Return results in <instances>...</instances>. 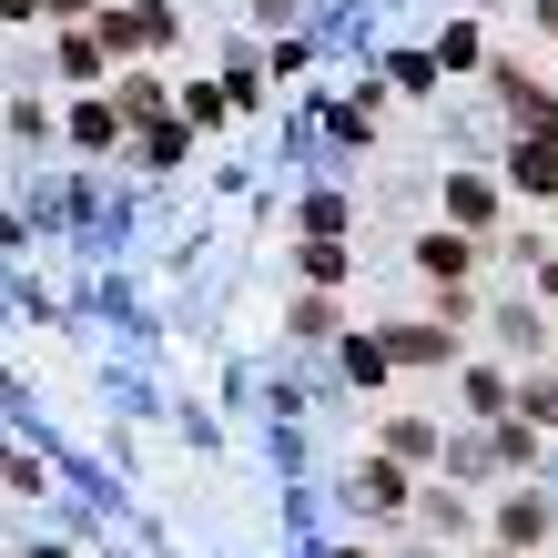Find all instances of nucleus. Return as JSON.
<instances>
[{
    "label": "nucleus",
    "instance_id": "obj_1",
    "mask_svg": "<svg viewBox=\"0 0 558 558\" xmlns=\"http://www.w3.org/2000/svg\"><path fill=\"white\" fill-rule=\"evenodd\" d=\"M437 214L457 223V234H477V244H498L508 234V183H498V162H447L437 173Z\"/></svg>",
    "mask_w": 558,
    "mask_h": 558
},
{
    "label": "nucleus",
    "instance_id": "obj_2",
    "mask_svg": "<svg viewBox=\"0 0 558 558\" xmlns=\"http://www.w3.org/2000/svg\"><path fill=\"white\" fill-rule=\"evenodd\" d=\"M376 336H386V355H397V376H457V366H468V325H437V315H386Z\"/></svg>",
    "mask_w": 558,
    "mask_h": 558
},
{
    "label": "nucleus",
    "instance_id": "obj_3",
    "mask_svg": "<svg viewBox=\"0 0 558 558\" xmlns=\"http://www.w3.org/2000/svg\"><path fill=\"white\" fill-rule=\"evenodd\" d=\"M487 102H498L508 133H548V143H558V92L529 72V61H508V51L487 61Z\"/></svg>",
    "mask_w": 558,
    "mask_h": 558
},
{
    "label": "nucleus",
    "instance_id": "obj_4",
    "mask_svg": "<svg viewBox=\"0 0 558 558\" xmlns=\"http://www.w3.org/2000/svg\"><path fill=\"white\" fill-rule=\"evenodd\" d=\"M416 487H426L416 468H397V457L366 447V457L345 468V508H355V518H416Z\"/></svg>",
    "mask_w": 558,
    "mask_h": 558
},
{
    "label": "nucleus",
    "instance_id": "obj_5",
    "mask_svg": "<svg viewBox=\"0 0 558 558\" xmlns=\"http://www.w3.org/2000/svg\"><path fill=\"white\" fill-rule=\"evenodd\" d=\"M487 538H498V548H548L558 538V498H548L538 477H508L498 508H487Z\"/></svg>",
    "mask_w": 558,
    "mask_h": 558
},
{
    "label": "nucleus",
    "instance_id": "obj_6",
    "mask_svg": "<svg viewBox=\"0 0 558 558\" xmlns=\"http://www.w3.org/2000/svg\"><path fill=\"white\" fill-rule=\"evenodd\" d=\"M407 265H416V284H477V265H487V244H477V234H457V223L437 214V223H416V244H407Z\"/></svg>",
    "mask_w": 558,
    "mask_h": 558
},
{
    "label": "nucleus",
    "instance_id": "obj_7",
    "mask_svg": "<svg viewBox=\"0 0 558 558\" xmlns=\"http://www.w3.org/2000/svg\"><path fill=\"white\" fill-rule=\"evenodd\" d=\"M61 143H72L82 162H112L122 143H133V122H122L112 82H102V92H72V112H61Z\"/></svg>",
    "mask_w": 558,
    "mask_h": 558
},
{
    "label": "nucleus",
    "instance_id": "obj_8",
    "mask_svg": "<svg viewBox=\"0 0 558 558\" xmlns=\"http://www.w3.org/2000/svg\"><path fill=\"white\" fill-rule=\"evenodd\" d=\"M325 355H336V386H345V397H386V386H397V355H386L376 325H336V345H325Z\"/></svg>",
    "mask_w": 558,
    "mask_h": 558
},
{
    "label": "nucleus",
    "instance_id": "obj_9",
    "mask_svg": "<svg viewBox=\"0 0 558 558\" xmlns=\"http://www.w3.org/2000/svg\"><path fill=\"white\" fill-rule=\"evenodd\" d=\"M376 457H397V468L437 477V457H447V426L426 416V407H386V416H376Z\"/></svg>",
    "mask_w": 558,
    "mask_h": 558
},
{
    "label": "nucleus",
    "instance_id": "obj_10",
    "mask_svg": "<svg viewBox=\"0 0 558 558\" xmlns=\"http://www.w3.org/2000/svg\"><path fill=\"white\" fill-rule=\"evenodd\" d=\"M498 183H508V204H558V143L548 133H508Z\"/></svg>",
    "mask_w": 558,
    "mask_h": 558
},
{
    "label": "nucleus",
    "instance_id": "obj_11",
    "mask_svg": "<svg viewBox=\"0 0 558 558\" xmlns=\"http://www.w3.org/2000/svg\"><path fill=\"white\" fill-rule=\"evenodd\" d=\"M214 82H223V102H234V122H254L275 102V61H265V41H223L214 51Z\"/></svg>",
    "mask_w": 558,
    "mask_h": 558
},
{
    "label": "nucleus",
    "instance_id": "obj_12",
    "mask_svg": "<svg viewBox=\"0 0 558 558\" xmlns=\"http://www.w3.org/2000/svg\"><path fill=\"white\" fill-rule=\"evenodd\" d=\"M426 51H437V72L447 82H487V61H498V41H487V11H457L426 31Z\"/></svg>",
    "mask_w": 558,
    "mask_h": 558
},
{
    "label": "nucleus",
    "instance_id": "obj_13",
    "mask_svg": "<svg viewBox=\"0 0 558 558\" xmlns=\"http://www.w3.org/2000/svg\"><path fill=\"white\" fill-rule=\"evenodd\" d=\"M487 336H498V355H518V366H548V305L538 294H498V305H487Z\"/></svg>",
    "mask_w": 558,
    "mask_h": 558
},
{
    "label": "nucleus",
    "instance_id": "obj_14",
    "mask_svg": "<svg viewBox=\"0 0 558 558\" xmlns=\"http://www.w3.org/2000/svg\"><path fill=\"white\" fill-rule=\"evenodd\" d=\"M294 234L305 244H355V193L345 183H305L294 193Z\"/></svg>",
    "mask_w": 558,
    "mask_h": 558
},
{
    "label": "nucleus",
    "instance_id": "obj_15",
    "mask_svg": "<svg viewBox=\"0 0 558 558\" xmlns=\"http://www.w3.org/2000/svg\"><path fill=\"white\" fill-rule=\"evenodd\" d=\"M112 102L133 133H153V122H173V82H162V61H122L112 72Z\"/></svg>",
    "mask_w": 558,
    "mask_h": 558
},
{
    "label": "nucleus",
    "instance_id": "obj_16",
    "mask_svg": "<svg viewBox=\"0 0 558 558\" xmlns=\"http://www.w3.org/2000/svg\"><path fill=\"white\" fill-rule=\"evenodd\" d=\"M376 72H386V92H407V102H437V92H447V72H437V51H426V41H386Z\"/></svg>",
    "mask_w": 558,
    "mask_h": 558
},
{
    "label": "nucleus",
    "instance_id": "obj_17",
    "mask_svg": "<svg viewBox=\"0 0 558 558\" xmlns=\"http://www.w3.org/2000/svg\"><path fill=\"white\" fill-rule=\"evenodd\" d=\"M416 529H426V538H477L468 487H457V477H426V487H416Z\"/></svg>",
    "mask_w": 558,
    "mask_h": 558
},
{
    "label": "nucleus",
    "instance_id": "obj_18",
    "mask_svg": "<svg viewBox=\"0 0 558 558\" xmlns=\"http://www.w3.org/2000/svg\"><path fill=\"white\" fill-rule=\"evenodd\" d=\"M51 61H61V82H82V92H102V82L122 72V61H112L102 41H92V21H61V41H51Z\"/></svg>",
    "mask_w": 558,
    "mask_h": 558
},
{
    "label": "nucleus",
    "instance_id": "obj_19",
    "mask_svg": "<svg viewBox=\"0 0 558 558\" xmlns=\"http://www.w3.org/2000/svg\"><path fill=\"white\" fill-rule=\"evenodd\" d=\"M508 386H518V376L498 366V355H468V366H457V407H468L477 426H498V416H508Z\"/></svg>",
    "mask_w": 558,
    "mask_h": 558
},
{
    "label": "nucleus",
    "instance_id": "obj_20",
    "mask_svg": "<svg viewBox=\"0 0 558 558\" xmlns=\"http://www.w3.org/2000/svg\"><path fill=\"white\" fill-rule=\"evenodd\" d=\"M173 112H183V133H193V143H214L223 122H234V102H223V82H214V72H193V82H173Z\"/></svg>",
    "mask_w": 558,
    "mask_h": 558
},
{
    "label": "nucleus",
    "instance_id": "obj_21",
    "mask_svg": "<svg viewBox=\"0 0 558 558\" xmlns=\"http://www.w3.org/2000/svg\"><path fill=\"white\" fill-rule=\"evenodd\" d=\"M336 325H345V294L294 284V305H284V336H294V345H336Z\"/></svg>",
    "mask_w": 558,
    "mask_h": 558
},
{
    "label": "nucleus",
    "instance_id": "obj_22",
    "mask_svg": "<svg viewBox=\"0 0 558 558\" xmlns=\"http://www.w3.org/2000/svg\"><path fill=\"white\" fill-rule=\"evenodd\" d=\"M122 153H133V162H143V173H183V162H193V153H204V143H193V133H183V112H173V122H153V133H133V143H122Z\"/></svg>",
    "mask_w": 558,
    "mask_h": 558
},
{
    "label": "nucleus",
    "instance_id": "obj_23",
    "mask_svg": "<svg viewBox=\"0 0 558 558\" xmlns=\"http://www.w3.org/2000/svg\"><path fill=\"white\" fill-rule=\"evenodd\" d=\"M294 284L345 294V284H355V244H294Z\"/></svg>",
    "mask_w": 558,
    "mask_h": 558
},
{
    "label": "nucleus",
    "instance_id": "obj_24",
    "mask_svg": "<svg viewBox=\"0 0 558 558\" xmlns=\"http://www.w3.org/2000/svg\"><path fill=\"white\" fill-rule=\"evenodd\" d=\"M508 416H529V426H548V437H558V366H518Z\"/></svg>",
    "mask_w": 558,
    "mask_h": 558
},
{
    "label": "nucleus",
    "instance_id": "obj_25",
    "mask_svg": "<svg viewBox=\"0 0 558 558\" xmlns=\"http://www.w3.org/2000/svg\"><path fill=\"white\" fill-rule=\"evenodd\" d=\"M437 477H457V487H498V457H487V426H477V437H447Z\"/></svg>",
    "mask_w": 558,
    "mask_h": 558
},
{
    "label": "nucleus",
    "instance_id": "obj_26",
    "mask_svg": "<svg viewBox=\"0 0 558 558\" xmlns=\"http://www.w3.org/2000/svg\"><path fill=\"white\" fill-rule=\"evenodd\" d=\"M315 51H325L315 31H284V41H265V61H275V82H305V72H315Z\"/></svg>",
    "mask_w": 558,
    "mask_h": 558
},
{
    "label": "nucleus",
    "instance_id": "obj_27",
    "mask_svg": "<svg viewBox=\"0 0 558 558\" xmlns=\"http://www.w3.org/2000/svg\"><path fill=\"white\" fill-rule=\"evenodd\" d=\"M143 41H153V61H183V21H173V0H143Z\"/></svg>",
    "mask_w": 558,
    "mask_h": 558
},
{
    "label": "nucleus",
    "instance_id": "obj_28",
    "mask_svg": "<svg viewBox=\"0 0 558 558\" xmlns=\"http://www.w3.org/2000/svg\"><path fill=\"white\" fill-rule=\"evenodd\" d=\"M254 11V31H265V41H284V31H305V0H244Z\"/></svg>",
    "mask_w": 558,
    "mask_h": 558
},
{
    "label": "nucleus",
    "instance_id": "obj_29",
    "mask_svg": "<svg viewBox=\"0 0 558 558\" xmlns=\"http://www.w3.org/2000/svg\"><path fill=\"white\" fill-rule=\"evenodd\" d=\"M11 133H21V143H51V133H61V122H51L41 102H31V92H11Z\"/></svg>",
    "mask_w": 558,
    "mask_h": 558
},
{
    "label": "nucleus",
    "instance_id": "obj_30",
    "mask_svg": "<svg viewBox=\"0 0 558 558\" xmlns=\"http://www.w3.org/2000/svg\"><path fill=\"white\" fill-rule=\"evenodd\" d=\"M0 487H21V498H31V487H41V457H21V447H0Z\"/></svg>",
    "mask_w": 558,
    "mask_h": 558
},
{
    "label": "nucleus",
    "instance_id": "obj_31",
    "mask_svg": "<svg viewBox=\"0 0 558 558\" xmlns=\"http://www.w3.org/2000/svg\"><path fill=\"white\" fill-rule=\"evenodd\" d=\"M92 204H102V183H61V204H51V214H61V223H92Z\"/></svg>",
    "mask_w": 558,
    "mask_h": 558
},
{
    "label": "nucleus",
    "instance_id": "obj_32",
    "mask_svg": "<svg viewBox=\"0 0 558 558\" xmlns=\"http://www.w3.org/2000/svg\"><path fill=\"white\" fill-rule=\"evenodd\" d=\"M529 294H538V305L558 315V254H538V265H529Z\"/></svg>",
    "mask_w": 558,
    "mask_h": 558
},
{
    "label": "nucleus",
    "instance_id": "obj_33",
    "mask_svg": "<svg viewBox=\"0 0 558 558\" xmlns=\"http://www.w3.org/2000/svg\"><path fill=\"white\" fill-rule=\"evenodd\" d=\"M41 21V0H0V31H31Z\"/></svg>",
    "mask_w": 558,
    "mask_h": 558
},
{
    "label": "nucleus",
    "instance_id": "obj_34",
    "mask_svg": "<svg viewBox=\"0 0 558 558\" xmlns=\"http://www.w3.org/2000/svg\"><path fill=\"white\" fill-rule=\"evenodd\" d=\"M41 11H51V21H92L102 0H41Z\"/></svg>",
    "mask_w": 558,
    "mask_h": 558
},
{
    "label": "nucleus",
    "instance_id": "obj_35",
    "mask_svg": "<svg viewBox=\"0 0 558 558\" xmlns=\"http://www.w3.org/2000/svg\"><path fill=\"white\" fill-rule=\"evenodd\" d=\"M315 558H376V548H366V538H325Z\"/></svg>",
    "mask_w": 558,
    "mask_h": 558
},
{
    "label": "nucleus",
    "instance_id": "obj_36",
    "mask_svg": "<svg viewBox=\"0 0 558 558\" xmlns=\"http://www.w3.org/2000/svg\"><path fill=\"white\" fill-rule=\"evenodd\" d=\"M21 234H31V223H21V214H0V254H21Z\"/></svg>",
    "mask_w": 558,
    "mask_h": 558
},
{
    "label": "nucleus",
    "instance_id": "obj_37",
    "mask_svg": "<svg viewBox=\"0 0 558 558\" xmlns=\"http://www.w3.org/2000/svg\"><path fill=\"white\" fill-rule=\"evenodd\" d=\"M529 21H538V31H548V41H558V0H529Z\"/></svg>",
    "mask_w": 558,
    "mask_h": 558
},
{
    "label": "nucleus",
    "instance_id": "obj_38",
    "mask_svg": "<svg viewBox=\"0 0 558 558\" xmlns=\"http://www.w3.org/2000/svg\"><path fill=\"white\" fill-rule=\"evenodd\" d=\"M477 558H529V548H498V538H487V548H477Z\"/></svg>",
    "mask_w": 558,
    "mask_h": 558
},
{
    "label": "nucleus",
    "instance_id": "obj_39",
    "mask_svg": "<svg viewBox=\"0 0 558 558\" xmlns=\"http://www.w3.org/2000/svg\"><path fill=\"white\" fill-rule=\"evenodd\" d=\"M31 558H72V548H61V538H41V548H31Z\"/></svg>",
    "mask_w": 558,
    "mask_h": 558
},
{
    "label": "nucleus",
    "instance_id": "obj_40",
    "mask_svg": "<svg viewBox=\"0 0 558 558\" xmlns=\"http://www.w3.org/2000/svg\"><path fill=\"white\" fill-rule=\"evenodd\" d=\"M468 11H508V0H468Z\"/></svg>",
    "mask_w": 558,
    "mask_h": 558
},
{
    "label": "nucleus",
    "instance_id": "obj_41",
    "mask_svg": "<svg viewBox=\"0 0 558 558\" xmlns=\"http://www.w3.org/2000/svg\"><path fill=\"white\" fill-rule=\"evenodd\" d=\"M376 558H416V548H376Z\"/></svg>",
    "mask_w": 558,
    "mask_h": 558
}]
</instances>
